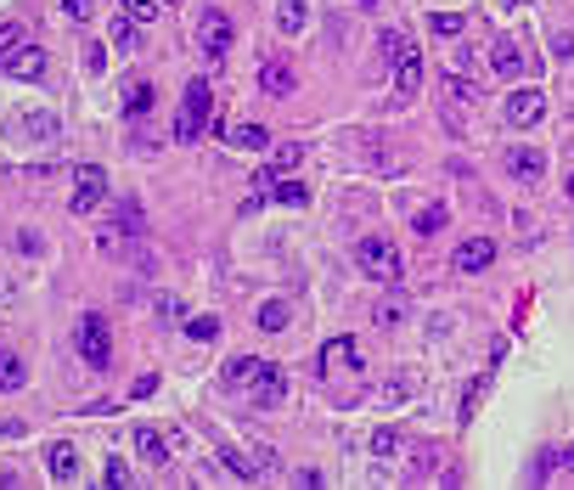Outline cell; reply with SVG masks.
<instances>
[{"label": "cell", "instance_id": "obj_1", "mask_svg": "<svg viewBox=\"0 0 574 490\" xmlns=\"http://www.w3.org/2000/svg\"><path fill=\"white\" fill-rule=\"evenodd\" d=\"M315 367H322L327 383H360V378H366V350H360V338H349V333L344 338H327Z\"/></svg>", "mask_w": 574, "mask_h": 490}, {"label": "cell", "instance_id": "obj_2", "mask_svg": "<svg viewBox=\"0 0 574 490\" xmlns=\"http://www.w3.org/2000/svg\"><path fill=\"white\" fill-rule=\"evenodd\" d=\"M215 113V91H208V79H186L181 91V113H175V141H203V124Z\"/></svg>", "mask_w": 574, "mask_h": 490}, {"label": "cell", "instance_id": "obj_3", "mask_svg": "<svg viewBox=\"0 0 574 490\" xmlns=\"http://www.w3.org/2000/svg\"><path fill=\"white\" fill-rule=\"evenodd\" d=\"M355 260H360V276H372V282H400L406 276V260H400V248L389 237H360Z\"/></svg>", "mask_w": 574, "mask_h": 490}, {"label": "cell", "instance_id": "obj_4", "mask_svg": "<svg viewBox=\"0 0 574 490\" xmlns=\"http://www.w3.org/2000/svg\"><path fill=\"white\" fill-rule=\"evenodd\" d=\"M74 350L84 355V367H108V361H113V338H108V322H102V316L96 310H84L79 316V333H74Z\"/></svg>", "mask_w": 574, "mask_h": 490}, {"label": "cell", "instance_id": "obj_5", "mask_svg": "<svg viewBox=\"0 0 574 490\" xmlns=\"http://www.w3.org/2000/svg\"><path fill=\"white\" fill-rule=\"evenodd\" d=\"M102 198H108V169L102 164H79L74 169V215H96L102 209Z\"/></svg>", "mask_w": 574, "mask_h": 490}, {"label": "cell", "instance_id": "obj_6", "mask_svg": "<svg viewBox=\"0 0 574 490\" xmlns=\"http://www.w3.org/2000/svg\"><path fill=\"white\" fill-rule=\"evenodd\" d=\"M231 40H237V34H231V17H225L220 6H208V12L198 17V46H203V57H208V62H225V57H231Z\"/></svg>", "mask_w": 574, "mask_h": 490}, {"label": "cell", "instance_id": "obj_7", "mask_svg": "<svg viewBox=\"0 0 574 490\" xmlns=\"http://www.w3.org/2000/svg\"><path fill=\"white\" fill-rule=\"evenodd\" d=\"M243 389H248V400H253V406H276V400L287 395V378H282V367L260 361V372H253V378L243 383Z\"/></svg>", "mask_w": 574, "mask_h": 490}, {"label": "cell", "instance_id": "obj_8", "mask_svg": "<svg viewBox=\"0 0 574 490\" xmlns=\"http://www.w3.org/2000/svg\"><path fill=\"white\" fill-rule=\"evenodd\" d=\"M546 119V96L541 91H513L507 96V124H518V130H529V124Z\"/></svg>", "mask_w": 574, "mask_h": 490}, {"label": "cell", "instance_id": "obj_9", "mask_svg": "<svg viewBox=\"0 0 574 490\" xmlns=\"http://www.w3.org/2000/svg\"><path fill=\"white\" fill-rule=\"evenodd\" d=\"M417 91H422V51L406 46V51H400V62H394V96L411 102Z\"/></svg>", "mask_w": 574, "mask_h": 490}, {"label": "cell", "instance_id": "obj_10", "mask_svg": "<svg viewBox=\"0 0 574 490\" xmlns=\"http://www.w3.org/2000/svg\"><path fill=\"white\" fill-rule=\"evenodd\" d=\"M411 395H417V372H389V378H383L377 389H372L377 406H406Z\"/></svg>", "mask_w": 574, "mask_h": 490}, {"label": "cell", "instance_id": "obj_11", "mask_svg": "<svg viewBox=\"0 0 574 490\" xmlns=\"http://www.w3.org/2000/svg\"><path fill=\"white\" fill-rule=\"evenodd\" d=\"M0 74H12V79H40V74H46V51H40V46H17L6 62H0Z\"/></svg>", "mask_w": 574, "mask_h": 490}, {"label": "cell", "instance_id": "obj_12", "mask_svg": "<svg viewBox=\"0 0 574 490\" xmlns=\"http://www.w3.org/2000/svg\"><path fill=\"white\" fill-rule=\"evenodd\" d=\"M496 260V243L490 237H467L462 248H456V271L462 276H473V271H484V265H490Z\"/></svg>", "mask_w": 574, "mask_h": 490}, {"label": "cell", "instance_id": "obj_13", "mask_svg": "<svg viewBox=\"0 0 574 490\" xmlns=\"http://www.w3.org/2000/svg\"><path fill=\"white\" fill-rule=\"evenodd\" d=\"M46 468H51V479H57V485H74V479H79V451H74L68 440H57L51 451H46Z\"/></svg>", "mask_w": 574, "mask_h": 490}, {"label": "cell", "instance_id": "obj_14", "mask_svg": "<svg viewBox=\"0 0 574 490\" xmlns=\"http://www.w3.org/2000/svg\"><path fill=\"white\" fill-rule=\"evenodd\" d=\"M260 91H265V96H287V91H293V62L270 57L265 68H260Z\"/></svg>", "mask_w": 574, "mask_h": 490}, {"label": "cell", "instance_id": "obj_15", "mask_svg": "<svg viewBox=\"0 0 574 490\" xmlns=\"http://www.w3.org/2000/svg\"><path fill=\"white\" fill-rule=\"evenodd\" d=\"M490 62H496V74H501V79H518V74H524V51H518V40H507V34H501L496 46H490Z\"/></svg>", "mask_w": 574, "mask_h": 490}, {"label": "cell", "instance_id": "obj_16", "mask_svg": "<svg viewBox=\"0 0 574 490\" xmlns=\"http://www.w3.org/2000/svg\"><path fill=\"white\" fill-rule=\"evenodd\" d=\"M225 147H243V153H265V147H270V130H265V124H231V130H225Z\"/></svg>", "mask_w": 574, "mask_h": 490}, {"label": "cell", "instance_id": "obj_17", "mask_svg": "<svg viewBox=\"0 0 574 490\" xmlns=\"http://www.w3.org/2000/svg\"><path fill=\"white\" fill-rule=\"evenodd\" d=\"M507 169H513L518 181H541L546 175V158L535 153V147H513V153H507Z\"/></svg>", "mask_w": 574, "mask_h": 490}, {"label": "cell", "instance_id": "obj_18", "mask_svg": "<svg viewBox=\"0 0 574 490\" xmlns=\"http://www.w3.org/2000/svg\"><path fill=\"white\" fill-rule=\"evenodd\" d=\"M136 457H141L146 468H163V462H169V440H163L158 429H136Z\"/></svg>", "mask_w": 574, "mask_h": 490}, {"label": "cell", "instance_id": "obj_19", "mask_svg": "<svg viewBox=\"0 0 574 490\" xmlns=\"http://www.w3.org/2000/svg\"><path fill=\"white\" fill-rule=\"evenodd\" d=\"M12 124H17V130H12L17 141H51L57 136V119L51 113H23V119H12Z\"/></svg>", "mask_w": 574, "mask_h": 490}, {"label": "cell", "instance_id": "obj_20", "mask_svg": "<svg viewBox=\"0 0 574 490\" xmlns=\"http://www.w3.org/2000/svg\"><path fill=\"white\" fill-rule=\"evenodd\" d=\"M23 383H29L23 355H17L12 344H0V389H23Z\"/></svg>", "mask_w": 574, "mask_h": 490}, {"label": "cell", "instance_id": "obj_21", "mask_svg": "<svg viewBox=\"0 0 574 490\" xmlns=\"http://www.w3.org/2000/svg\"><path fill=\"white\" fill-rule=\"evenodd\" d=\"M220 462H225V468H231V474H237V479H248V485H253V479L265 474V468H260V457L237 451V445H220Z\"/></svg>", "mask_w": 574, "mask_h": 490}, {"label": "cell", "instance_id": "obj_22", "mask_svg": "<svg viewBox=\"0 0 574 490\" xmlns=\"http://www.w3.org/2000/svg\"><path fill=\"white\" fill-rule=\"evenodd\" d=\"M434 474H445V451L439 445H417L411 451V479H434Z\"/></svg>", "mask_w": 574, "mask_h": 490}, {"label": "cell", "instance_id": "obj_23", "mask_svg": "<svg viewBox=\"0 0 574 490\" xmlns=\"http://www.w3.org/2000/svg\"><path fill=\"white\" fill-rule=\"evenodd\" d=\"M276 23H282V34H305V23H310V0H282Z\"/></svg>", "mask_w": 574, "mask_h": 490}, {"label": "cell", "instance_id": "obj_24", "mask_svg": "<svg viewBox=\"0 0 574 490\" xmlns=\"http://www.w3.org/2000/svg\"><path fill=\"white\" fill-rule=\"evenodd\" d=\"M146 108H153V85H146V79H130V85H124V113L141 119Z\"/></svg>", "mask_w": 574, "mask_h": 490}, {"label": "cell", "instance_id": "obj_25", "mask_svg": "<svg viewBox=\"0 0 574 490\" xmlns=\"http://www.w3.org/2000/svg\"><path fill=\"white\" fill-rule=\"evenodd\" d=\"M445 220H451V215H445V203H428V209H417V237H439V231H445Z\"/></svg>", "mask_w": 574, "mask_h": 490}, {"label": "cell", "instance_id": "obj_26", "mask_svg": "<svg viewBox=\"0 0 574 490\" xmlns=\"http://www.w3.org/2000/svg\"><path fill=\"white\" fill-rule=\"evenodd\" d=\"M287 316H293L287 299H265V305H260V327H265V333H282V327H287Z\"/></svg>", "mask_w": 574, "mask_h": 490}, {"label": "cell", "instance_id": "obj_27", "mask_svg": "<svg viewBox=\"0 0 574 490\" xmlns=\"http://www.w3.org/2000/svg\"><path fill=\"white\" fill-rule=\"evenodd\" d=\"M270 164H276V175H287V169H299V164H305V147L282 141V147H276V153H270Z\"/></svg>", "mask_w": 574, "mask_h": 490}, {"label": "cell", "instance_id": "obj_28", "mask_svg": "<svg viewBox=\"0 0 574 490\" xmlns=\"http://www.w3.org/2000/svg\"><path fill=\"white\" fill-rule=\"evenodd\" d=\"M108 34H113V46H119V51H136V17H130V12L113 17V29H108Z\"/></svg>", "mask_w": 574, "mask_h": 490}, {"label": "cell", "instance_id": "obj_29", "mask_svg": "<svg viewBox=\"0 0 574 490\" xmlns=\"http://www.w3.org/2000/svg\"><path fill=\"white\" fill-rule=\"evenodd\" d=\"M276 203H287V209H305V203H310V192H305L299 181L287 175V181H276Z\"/></svg>", "mask_w": 574, "mask_h": 490}, {"label": "cell", "instance_id": "obj_30", "mask_svg": "<svg viewBox=\"0 0 574 490\" xmlns=\"http://www.w3.org/2000/svg\"><path fill=\"white\" fill-rule=\"evenodd\" d=\"M253 372H260V355H237V361H225V378L237 383V389H243V383H248Z\"/></svg>", "mask_w": 574, "mask_h": 490}, {"label": "cell", "instance_id": "obj_31", "mask_svg": "<svg viewBox=\"0 0 574 490\" xmlns=\"http://www.w3.org/2000/svg\"><path fill=\"white\" fill-rule=\"evenodd\" d=\"M186 333L198 338V344H208V338H220V316H191V322H186Z\"/></svg>", "mask_w": 574, "mask_h": 490}, {"label": "cell", "instance_id": "obj_32", "mask_svg": "<svg viewBox=\"0 0 574 490\" xmlns=\"http://www.w3.org/2000/svg\"><path fill=\"white\" fill-rule=\"evenodd\" d=\"M400 51H406V34H400V29H383L377 57H383V62H400Z\"/></svg>", "mask_w": 574, "mask_h": 490}, {"label": "cell", "instance_id": "obj_33", "mask_svg": "<svg viewBox=\"0 0 574 490\" xmlns=\"http://www.w3.org/2000/svg\"><path fill=\"white\" fill-rule=\"evenodd\" d=\"M428 34H439V40H456V34H462V17H456V12H439V17H428Z\"/></svg>", "mask_w": 574, "mask_h": 490}, {"label": "cell", "instance_id": "obj_34", "mask_svg": "<svg viewBox=\"0 0 574 490\" xmlns=\"http://www.w3.org/2000/svg\"><path fill=\"white\" fill-rule=\"evenodd\" d=\"M366 445H372V457L383 462V457H394V451H400V434H394V429H377V434H372Z\"/></svg>", "mask_w": 574, "mask_h": 490}, {"label": "cell", "instance_id": "obj_35", "mask_svg": "<svg viewBox=\"0 0 574 490\" xmlns=\"http://www.w3.org/2000/svg\"><path fill=\"white\" fill-rule=\"evenodd\" d=\"M23 34H29L23 23H0V62H6V57L17 51V46H23Z\"/></svg>", "mask_w": 574, "mask_h": 490}, {"label": "cell", "instance_id": "obj_36", "mask_svg": "<svg viewBox=\"0 0 574 490\" xmlns=\"http://www.w3.org/2000/svg\"><path fill=\"white\" fill-rule=\"evenodd\" d=\"M102 0H62V12H68V23H91Z\"/></svg>", "mask_w": 574, "mask_h": 490}, {"label": "cell", "instance_id": "obj_37", "mask_svg": "<svg viewBox=\"0 0 574 490\" xmlns=\"http://www.w3.org/2000/svg\"><path fill=\"white\" fill-rule=\"evenodd\" d=\"M102 479H108L113 490H124V485H130V462H124V457H108V468H102Z\"/></svg>", "mask_w": 574, "mask_h": 490}, {"label": "cell", "instance_id": "obj_38", "mask_svg": "<svg viewBox=\"0 0 574 490\" xmlns=\"http://www.w3.org/2000/svg\"><path fill=\"white\" fill-rule=\"evenodd\" d=\"M400 316H406V310H400L394 299H389V305H372V322H377L383 333H389V327H400Z\"/></svg>", "mask_w": 574, "mask_h": 490}, {"label": "cell", "instance_id": "obj_39", "mask_svg": "<svg viewBox=\"0 0 574 490\" xmlns=\"http://www.w3.org/2000/svg\"><path fill=\"white\" fill-rule=\"evenodd\" d=\"M158 6H163V0H124V12H130L136 23H153V17H158Z\"/></svg>", "mask_w": 574, "mask_h": 490}, {"label": "cell", "instance_id": "obj_40", "mask_svg": "<svg viewBox=\"0 0 574 490\" xmlns=\"http://www.w3.org/2000/svg\"><path fill=\"white\" fill-rule=\"evenodd\" d=\"M484 383H490V378H473V383H467V400H462V423L473 417V406H479V395H484Z\"/></svg>", "mask_w": 574, "mask_h": 490}, {"label": "cell", "instance_id": "obj_41", "mask_svg": "<svg viewBox=\"0 0 574 490\" xmlns=\"http://www.w3.org/2000/svg\"><path fill=\"white\" fill-rule=\"evenodd\" d=\"M552 57L569 62V57H574V34H552Z\"/></svg>", "mask_w": 574, "mask_h": 490}, {"label": "cell", "instance_id": "obj_42", "mask_svg": "<svg viewBox=\"0 0 574 490\" xmlns=\"http://www.w3.org/2000/svg\"><path fill=\"white\" fill-rule=\"evenodd\" d=\"M158 316H163V322H181V299H175V293H163V299H158Z\"/></svg>", "mask_w": 574, "mask_h": 490}, {"label": "cell", "instance_id": "obj_43", "mask_svg": "<svg viewBox=\"0 0 574 490\" xmlns=\"http://www.w3.org/2000/svg\"><path fill=\"white\" fill-rule=\"evenodd\" d=\"M153 389H158V378H153V372H141V378H136V389H130V400H146Z\"/></svg>", "mask_w": 574, "mask_h": 490}, {"label": "cell", "instance_id": "obj_44", "mask_svg": "<svg viewBox=\"0 0 574 490\" xmlns=\"http://www.w3.org/2000/svg\"><path fill=\"white\" fill-rule=\"evenodd\" d=\"M102 62H108V51H102V46H84V68H91V74H96V68H102Z\"/></svg>", "mask_w": 574, "mask_h": 490}, {"label": "cell", "instance_id": "obj_45", "mask_svg": "<svg viewBox=\"0 0 574 490\" xmlns=\"http://www.w3.org/2000/svg\"><path fill=\"white\" fill-rule=\"evenodd\" d=\"M293 485H305V490H315V485H322V474H315V468H299V474H293Z\"/></svg>", "mask_w": 574, "mask_h": 490}, {"label": "cell", "instance_id": "obj_46", "mask_svg": "<svg viewBox=\"0 0 574 490\" xmlns=\"http://www.w3.org/2000/svg\"><path fill=\"white\" fill-rule=\"evenodd\" d=\"M558 468H569V474H574V445H569V451H558Z\"/></svg>", "mask_w": 574, "mask_h": 490}, {"label": "cell", "instance_id": "obj_47", "mask_svg": "<svg viewBox=\"0 0 574 490\" xmlns=\"http://www.w3.org/2000/svg\"><path fill=\"white\" fill-rule=\"evenodd\" d=\"M355 6H377V0H355Z\"/></svg>", "mask_w": 574, "mask_h": 490}, {"label": "cell", "instance_id": "obj_48", "mask_svg": "<svg viewBox=\"0 0 574 490\" xmlns=\"http://www.w3.org/2000/svg\"><path fill=\"white\" fill-rule=\"evenodd\" d=\"M569 198H574V181H569Z\"/></svg>", "mask_w": 574, "mask_h": 490}, {"label": "cell", "instance_id": "obj_49", "mask_svg": "<svg viewBox=\"0 0 574 490\" xmlns=\"http://www.w3.org/2000/svg\"><path fill=\"white\" fill-rule=\"evenodd\" d=\"M163 6H175V0H163Z\"/></svg>", "mask_w": 574, "mask_h": 490}]
</instances>
